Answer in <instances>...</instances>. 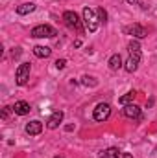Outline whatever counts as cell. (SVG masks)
Returning <instances> with one entry per match:
<instances>
[{
  "instance_id": "6",
  "label": "cell",
  "mask_w": 157,
  "mask_h": 158,
  "mask_svg": "<svg viewBox=\"0 0 157 158\" xmlns=\"http://www.w3.org/2000/svg\"><path fill=\"white\" fill-rule=\"evenodd\" d=\"M139 63H141V50H139V52H129V57H128V61H126V64H124L126 72H129V74L137 72Z\"/></svg>"
},
{
  "instance_id": "7",
  "label": "cell",
  "mask_w": 157,
  "mask_h": 158,
  "mask_svg": "<svg viewBox=\"0 0 157 158\" xmlns=\"http://www.w3.org/2000/svg\"><path fill=\"white\" fill-rule=\"evenodd\" d=\"M30 110H32V107L28 101H15V105H13V112L19 116H26V114H30Z\"/></svg>"
},
{
  "instance_id": "22",
  "label": "cell",
  "mask_w": 157,
  "mask_h": 158,
  "mask_svg": "<svg viewBox=\"0 0 157 158\" xmlns=\"http://www.w3.org/2000/svg\"><path fill=\"white\" fill-rule=\"evenodd\" d=\"M126 2H128V4H135L137 0H126Z\"/></svg>"
},
{
  "instance_id": "15",
  "label": "cell",
  "mask_w": 157,
  "mask_h": 158,
  "mask_svg": "<svg viewBox=\"0 0 157 158\" xmlns=\"http://www.w3.org/2000/svg\"><path fill=\"white\" fill-rule=\"evenodd\" d=\"M50 53H52V50H50L48 46H35V48H34V55L39 57V59H46V57H50Z\"/></svg>"
},
{
  "instance_id": "8",
  "label": "cell",
  "mask_w": 157,
  "mask_h": 158,
  "mask_svg": "<svg viewBox=\"0 0 157 158\" xmlns=\"http://www.w3.org/2000/svg\"><path fill=\"white\" fill-rule=\"evenodd\" d=\"M124 116L129 119H141V107H137V105H126L124 107Z\"/></svg>"
},
{
  "instance_id": "13",
  "label": "cell",
  "mask_w": 157,
  "mask_h": 158,
  "mask_svg": "<svg viewBox=\"0 0 157 158\" xmlns=\"http://www.w3.org/2000/svg\"><path fill=\"white\" fill-rule=\"evenodd\" d=\"M35 11V4L34 2H24L20 6H17V15H28Z\"/></svg>"
},
{
  "instance_id": "5",
  "label": "cell",
  "mask_w": 157,
  "mask_h": 158,
  "mask_svg": "<svg viewBox=\"0 0 157 158\" xmlns=\"http://www.w3.org/2000/svg\"><path fill=\"white\" fill-rule=\"evenodd\" d=\"M111 116V107L107 103H98L94 107V112H92V118L96 121H105V119Z\"/></svg>"
},
{
  "instance_id": "3",
  "label": "cell",
  "mask_w": 157,
  "mask_h": 158,
  "mask_svg": "<svg viewBox=\"0 0 157 158\" xmlns=\"http://www.w3.org/2000/svg\"><path fill=\"white\" fill-rule=\"evenodd\" d=\"M63 20H65V24H67L70 30H76L78 33L83 31V24H81V20H79V17H78L76 11H65V13H63Z\"/></svg>"
},
{
  "instance_id": "9",
  "label": "cell",
  "mask_w": 157,
  "mask_h": 158,
  "mask_svg": "<svg viewBox=\"0 0 157 158\" xmlns=\"http://www.w3.org/2000/svg\"><path fill=\"white\" fill-rule=\"evenodd\" d=\"M43 132V123H41L39 119H34V121H30V123H26V134H30V136H37Z\"/></svg>"
},
{
  "instance_id": "4",
  "label": "cell",
  "mask_w": 157,
  "mask_h": 158,
  "mask_svg": "<svg viewBox=\"0 0 157 158\" xmlns=\"http://www.w3.org/2000/svg\"><path fill=\"white\" fill-rule=\"evenodd\" d=\"M30 72H32V64H30V63L19 64V68H17V72H15V83H17L19 86L26 85L28 79H30Z\"/></svg>"
},
{
  "instance_id": "12",
  "label": "cell",
  "mask_w": 157,
  "mask_h": 158,
  "mask_svg": "<svg viewBox=\"0 0 157 158\" xmlns=\"http://www.w3.org/2000/svg\"><path fill=\"white\" fill-rule=\"evenodd\" d=\"M107 64H109V68H111L113 72H117V70H120V68L124 66V64H122V57H120L118 53H113V55L109 57Z\"/></svg>"
},
{
  "instance_id": "1",
  "label": "cell",
  "mask_w": 157,
  "mask_h": 158,
  "mask_svg": "<svg viewBox=\"0 0 157 158\" xmlns=\"http://www.w3.org/2000/svg\"><path fill=\"white\" fill-rule=\"evenodd\" d=\"M83 24H85V28H87L91 33H94V31L98 30V26H100V19H98L96 11L85 7V9H83Z\"/></svg>"
},
{
  "instance_id": "18",
  "label": "cell",
  "mask_w": 157,
  "mask_h": 158,
  "mask_svg": "<svg viewBox=\"0 0 157 158\" xmlns=\"http://www.w3.org/2000/svg\"><path fill=\"white\" fill-rule=\"evenodd\" d=\"M83 85H87V86H89V85H91V86H96V81H94V77H89V76H83Z\"/></svg>"
},
{
  "instance_id": "10",
  "label": "cell",
  "mask_w": 157,
  "mask_h": 158,
  "mask_svg": "<svg viewBox=\"0 0 157 158\" xmlns=\"http://www.w3.org/2000/svg\"><path fill=\"white\" fill-rule=\"evenodd\" d=\"M63 116H65V114H63L61 110L52 112V116H50L48 121H46V127H48V129H57V127H59V123L63 121Z\"/></svg>"
},
{
  "instance_id": "20",
  "label": "cell",
  "mask_w": 157,
  "mask_h": 158,
  "mask_svg": "<svg viewBox=\"0 0 157 158\" xmlns=\"http://www.w3.org/2000/svg\"><path fill=\"white\" fill-rule=\"evenodd\" d=\"M11 110H13V107H4V110H2V119H7V116H9Z\"/></svg>"
},
{
  "instance_id": "2",
  "label": "cell",
  "mask_w": 157,
  "mask_h": 158,
  "mask_svg": "<svg viewBox=\"0 0 157 158\" xmlns=\"http://www.w3.org/2000/svg\"><path fill=\"white\" fill-rule=\"evenodd\" d=\"M30 35L35 37V39H52V37L57 35V31H56V28H52L50 24H39V26H35V28L32 30Z\"/></svg>"
},
{
  "instance_id": "11",
  "label": "cell",
  "mask_w": 157,
  "mask_h": 158,
  "mask_svg": "<svg viewBox=\"0 0 157 158\" xmlns=\"http://www.w3.org/2000/svg\"><path fill=\"white\" fill-rule=\"evenodd\" d=\"M126 31H128L129 35H133L135 39H144V37H146V30H144L141 24H133V26L126 28Z\"/></svg>"
},
{
  "instance_id": "17",
  "label": "cell",
  "mask_w": 157,
  "mask_h": 158,
  "mask_svg": "<svg viewBox=\"0 0 157 158\" xmlns=\"http://www.w3.org/2000/svg\"><path fill=\"white\" fill-rule=\"evenodd\" d=\"M94 11H96V15H98L100 22H105V20H107V11H105L104 7H96Z\"/></svg>"
},
{
  "instance_id": "23",
  "label": "cell",
  "mask_w": 157,
  "mask_h": 158,
  "mask_svg": "<svg viewBox=\"0 0 157 158\" xmlns=\"http://www.w3.org/2000/svg\"><path fill=\"white\" fill-rule=\"evenodd\" d=\"M54 158H63V156H54Z\"/></svg>"
},
{
  "instance_id": "21",
  "label": "cell",
  "mask_w": 157,
  "mask_h": 158,
  "mask_svg": "<svg viewBox=\"0 0 157 158\" xmlns=\"http://www.w3.org/2000/svg\"><path fill=\"white\" fill-rule=\"evenodd\" d=\"M120 158H133V156H131L129 153H122V155H120Z\"/></svg>"
},
{
  "instance_id": "16",
  "label": "cell",
  "mask_w": 157,
  "mask_h": 158,
  "mask_svg": "<svg viewBox=\"0 0 157 158\" xmlns=\"http://www.w3.org/2000/svg\"><path fill=\"white\" fill-rule=\"evenodd\" d=\"M120 151H118L117 147H109V149H105V151H102V158H120Z\"/></svg>"
},
{
  "instance_id": "24",
  "label": "cell",
  "mask_w": 157,
  "mask_h": 158,
  "mask_svg": "<svg viewBox=\"0 0 157 158\" xmlns=\"http://www.w3.org/2000/svg\"><path fill=\"white\" fill-rule=\"evenodd\" d=\"M155 151H157V149H155Z\"/></svg>"
},
{
  "instance_id": "14",
  "label": "cell",
  "mask_w": 157,
  "mask_h": 158,
  "mask_svg": "<svg viewBox=\"0 0 157 158\" xmlns=\"http://www.w3.org/2000/svg\"><path fill=\"white\" fill-rule=\"evenodd\" d=\"M135 96H137V92H135V90H129V92H126L124 96H120V98H118V103H120V105H124V107H126V105H131V103H133V99H135Z\"/></svg>"
},
{
  "instance_id": "19",
  "label": "cell",
  "mask_w": 157,
  "mask_h": 158,
  "mask_svg": "<svg viewBox=\"0 0 157 158\" xmlns=\"http://www.w3.org/2000/svg\"><path fill=\"white\" fill-rule=\"evenodd\" d=\"M65 66H67V61H65V59H57V61H56V68H57V70H63Z\"/></svg>"
}]
</instances>
